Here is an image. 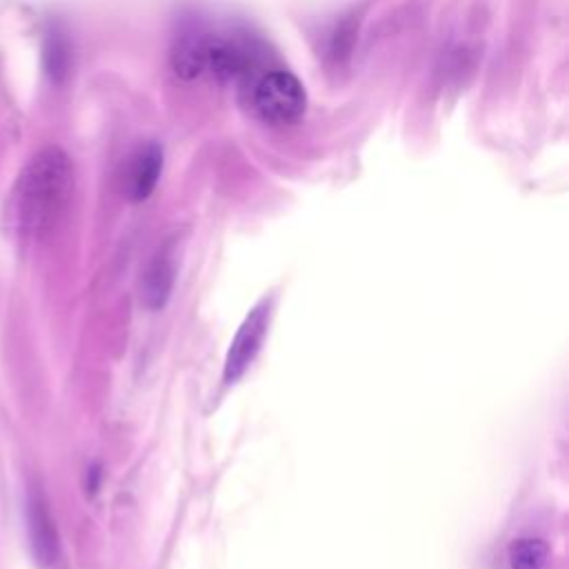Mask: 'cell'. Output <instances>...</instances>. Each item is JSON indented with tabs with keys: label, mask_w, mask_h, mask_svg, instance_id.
Listing matches in <instances>:
<instances>
[{
	"label": "cell",
	"mask_w": 569,
	"mask_h": 569,
	"mask_svg": "<svg viewBox=\"0 0 569 569\" xmlns=\"http://www.w3.org/2000/svg\"><path fill=\"white\" fill-rule=\"evenodd\" d=\"M73 196V164L60 147H44L24 164L11 200L22 238L42 240L62 220Z\"/></svg>",
	"instance_id": "6da1fadb"
},
{
	"label": "cell",
	"mask_w": 569,
	"mask_h": 569,
	"mask_svg": "<svg viewBox=\"0 0 569 569\" xmlns=\"http://www.w3.org/2000/svg\"><path fill=\"white\" fill-rule=\"evenodd\" d=\"M302 82L287 69H267L249 84V107L267 124H291L305 113Z\"/></svg>",
	"instance_id": "7a4b0ae2"
},
{
	"label": "cell",
	"mask_w": 569,
	"mask_h": 569,
	"mask_svg": "<svg viewBox=\"0 0 569 569\" xmlns=\"http://www.w3.org/2000/svg\"><path fill=\"white\" fill-rule=\"evenodd\" d=\"M271 305L267 300H260L242 320V325L238 327L229 351L224 356V367H222V380L224 385H233L242 378V373L251 367V362L256 360L264 336H267V327H269V311Z\"/></svg>",
	"instance_id": "3957f363"
},
{
	"label": "cell",
	"mask_w": 569,
	"mask_h": 569,
	"mask_svg": "<svg viewBox=\"0 0 569 569\" xmlns=\"http://www.w3.org/2000/svg\"><path fill=\"white\" fill-rule=\"evenodd\" d=\"M27 529L33 558L40 567H51L60 556V538L49 505L38 489H31L27 498Z\"/></svg>",
	"instance_id": "277c9868"
},
{
	"label": "cell",
	"mask_w": 569,
	"mask_h": 569,
	"mask_svg": "<svg viewBox=\"0 0 569 569\" xmlns=\"http://www.w3.org/2000/svg\"><path fill=\"white\" fill-rule=\"evenodd\" d=\"M173 282H176V253L171 244H162L149 260L140 280V298L144 307L162 309L171 298Z\"/></svg>",
	"instance_id": "5b68a950"
},
{
	"label": "cell",
	"mask_w": 569,
	"mask_h": 569,
	"mask_svg": "<svg viewBox=\"0 0 569 569\" xmlns=\"http://www.w3.org/2000/svg\"><path fill=\"white\" fill-rule=\"evenodd\" d=\"M160 171H162V151L158 144H147V147H140L129 164H127V171H124V191L127 196L133 200V202H140V200H147L156 184H158V178H160Z\"/></svg>",
	"instance_id": "8992f818"
},
{
	"label": "cell",
	"mask_w": 569,
	"mask_h": 569,
	"mask_svg": "<svg viewBox=\"0 0 569 569\" xmlns=\"http://www.w3.org/2000/svg\"><path fill=\"white\" fill-rule=\"evenodd\" d=\"M549 549L540 538H518L509 545L511 569H547Z\"/></svg>",
	"instance_id": "52a82bcc"
}]
</instances>
